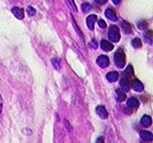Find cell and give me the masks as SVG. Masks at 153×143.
I'll return each instance as SVG.
<instances>
[{
    "label": "cell",
    "mask_w": 153,
    "mask_h": 143,
    "mask_svg": "<svg viewBox=\"0 0 153 143\" xmlns=\"http://www.w3.org/2000/svg\"><path fill=\"white\" fill-rule=\"evenodd\" d=\"M114 61H115V64L118 68L125 67V64H126V55H125L124 50L121 48H118L117 50H116V53H115Z\"/></svg>",
    "instance_id": "cell-1"
},
{
    "label": "cell",
    "mask_w": 153,
    "mask_h": 143,
    "mask_svg": "<svg viewBox=\"0 0 153 143\" xmlns=\"http://www.w3.org/2000/svg\"><path fill=\"white\" fill-rule=\"evenodd\" d=\"M108 37L109 39L114 43H117L120 39V34H119V30L116 25H111L108 31Z\"/></svg>",
    "instance_id": "cell-2"
},
{
    "label": "cell",
    "mask_w": 153,
    "mask_h": 143,
    "mask_svg": "<svg viewBox=\"0 0 153 143\" xmlns=\"http://www.w3.org/2000/svg\"><path fill=\"white\" fill-rule=\"evenodd\" d=\"M120 87L124 92H128V91H129V87H130V81H129V78H128L126 74L120 79Z\"/></svg>",
    "instance_id": "cell-3"
},
{
    "label": "cell",
    "mask_w": 153,
    "mask_h": 143,
    "mask_svg": "<svg viewBox=\"0 0 153 143\" xmlns=\"http://www.w3.org/2000/svg\"><path fill=\"white\" fill-rule=\"evenodd\" d=\"M96 64H99L101 68H106L107 66L109 64V59L107 56H104V55H102V56H100L97 59H96Z\"/></svg>",
    "instance_id": "cell-4"
},
{
    "label": "cell",
    "mask_w": 153,
    "mask_h": 143,
    "mask_svg": "<svg viewBox=\"0 0 153 143\" xmlns=\"http://www.w3.org/2000/svg\"><path fill=\"white\" fill-rule=\"evenodd\" d=\"M96 20H97V18H96L95 14H90L86 18V25H88L89 30H94V25H95Z\"/></svg>",
    "instance_id": "cell-5"
},
{
    "label": "cell",
    "mask_w": 153,
    "mask_h": 143,
    "mask_svg": "<svg viewBox=\"0 0 153 143\" xmlns=\"http://www.w3.org/2000/svg\"><path fill=\"white\" fill-rule=\"evenodd\" d=\"M95 111H96V114L99 115L101 118H103V119H106L107 116H108V113H107V110H106V108L102 105L97 106L96 109H95Z\"/></svg>",
    "instance_id": "cell-6"
},
{
    "label": "cell",
    "mask_w": 153,
    "mask_h": 143,
    "mask_svg": "<svg viewBox=\"0 0 153 143\" xmlns=\"http://www.w3.org/2000/svg\"><path fill=\"white\" fill-rule=\"evenodd\" d=\"M131 87H132V90L136 91V92H142L144 90L143 84H142V82H140L139 80H134V82H132V84H131Z\"/></svg>",
    "instance_id": "cell-7"
},
{
    "label": "cell",
    "mask_w": 153,
    "mask_h": 143,
    "mask_svg": "<svg viewBox=\"0 0 153 143\" xmlns=\"http://www.w3.org/2000/svg\"><path fill=\"white\" fill-rule=\"evenodd\" d=\"M12 13L16 16V18H18V19H20V20H22L23 18H24V10L19 8V7L12 8Z\"/></svg>",
    "instance_id": "cell-8"
},
{
    "label": "cell",
    "mask_w": 153,
    "mask_h": 143,
    "mask_svg": "<svg viewBox=\"0 0 153 143\" xmlns=\"http://www.w3.org/2000/svg\"><path fill=\"white\" fill-rule=\"evenodd\" d=\"M105 16H106V18L108 20H111V21H117V16H116V13H115L114 10L111 9V8L105 10Z\"/></svg>",
    "instance_id": "cell-9"
},
{
    "label": "cell",
    "mask_w": 153,
    "mask_h": 143,
    "mask_svg": "<svg viewBox=\"0 0 153 143\" xmlns=\"http://www.w3.org/2000/svg\"><path fill=\"white\" fill-rule=\"evenodd\" d=\"M140 137H141V139H142L143 141H146V142H151L153 139L152 133L149 132V131H141Z\"/></svg>",
    "instance_id": "cell-10"
},
{
    "label": "cell",
    "mask_w": 153,
    "mask_h": 143,
    "mask_svg": "<svg viewBox=\"0 0 153 143\" xmlns=\"http://www.w3.org/2000/svg\"><path fill=\"white\" fill-rule=\"evenodd\" d=\"M101 48L105 51H111L113 48H114V46H113V44L111 43V41H105V39H104V41H101Z\"/></svg>",
    "instance_id": "cell-11"
},
{
    "label": "cell",
    "mask_w": 153,
    "mask_h": 143,
    "mask_svg": "<svg viewBox=\"0 0 153 143\" xmlns=\"http://www.w3.org/2000/svg\"><path fill=\"white\" fill-rule=\"evenodd\" d=\"M118 78H119V74L116 71H111V72H108L106 74V79L108 80L109 82H116L118 80Z\"/></svg>",
    "instance_id": "cell-12"
},
{
    "label": "cell",
    "mask_w": 153,
    "mask_h": 143,
    "mask_svg": "<svg viewBox=\"0 0 153 143\" xmlns=\"http://www.w3.org/2000/svg\"><path fill=\"white\" fill-rule=\"evenodd\" d=\"M140 122H141V124H142L143 127H150L151 124H152V119H151L150 116H148V115H144L143 117L141 118Z\"/></svg>",
    "instance_id": "cell-13"
},
{
    "label": "cell",
    "mask_w": 153,
    "mask_h": 143,
    "mask_svg": "<svg viewBox=\"0 0 153 143\" xmlns=\"http://www.w3.org/2000/svg\"><path fill=\"white\" fill-rule=\"evenodd\" d=\"M127 106L130 108H138L139 107V101L134 97H131V99H127Z\"/></svg>",
    "instance_id": "cell-14"
},
{
    "label": "cell",
    "mask_w": 153,
    "mask_h": 143,
    "mask_svg": "<svg viewBox=\"0 0 153 143\" xmlns=\"http://www.w3.org/2000/svg\"><path fill=\"white\" fill-rule=\"evenodd\" d=\"M116 96H117L118 102H124L125 99H127L125 92H121L120 90H117V91H116Z\"/></svg>",
    "instance_id": "cell-15"
},
{
    "label": "cell",
    "mask_w": 153,
    "mask_h": 143,
    "mask_svg": "<svg viewBox=\"0 0 153 143\" xmlns=\"http://www.w3.org/2000/svg\"><path fill=\"white\" fill-rule=\"evenodd\" d=\"M121 26H123V30H124L125 33H131V26L130 24L126 21H121Z\"/></svg>",
    "instance_id": "cell-16"
},
{
    "label": "cell",
    "mask_w": 153,
    "mask_h": 143,
    "mask_svg": "<svg viewBox=\"0 0 153 143\" xmlns=\"http://www.w3.org/2000/svg\"><path fill=\"white\" fill-rule=\"evenodd\" d=\"M132 46H134V48H140L141 46H142V44H141V41H140V38H134L132 39Z\"/></svg>",
    "instance_id": "cell-17"
},
{
    "label": "cell",
    "mask_w": 153,
    "mask_h": 143,
    "mask_svg": "<svg viewBox=\"0 0 153 143\" xmlns=\"http://www.w3.org/2000/svg\"><path fill=\"white\" fill-rule=\"evenodd\" d=\"M81 9H82L83 12H89L90 10L92 9V7H91V4L88 2H84L82 3V7H81Z\"/></svg>",
    "instance_id": "cell-18"
},
{
    "label": "cell",
    "mask_w": 153,
    "mask_h": 143,
    "mask_svg": "<svg viewBox=\"0 0 153 143\" xmlns=\"http://www.w3.org/2000/svg\"><path fill=\"white\" fill-rule=\"evenodd\" d=\"M51 62H53V64H54V67L56 68V69H60V61H59V59H57V58H53L51 59Z\"/></svg>",
    "instance_id": "cell-19"
},
{
    "label": "cell",
    "mask_w": 153,
    "mask_h": 143,
    "mask_svg": "<svg viewBox=\"0 0 153 143\" xmlns=\"http://www.w3.org/2000/svg\"><path fill=\"white\" fill-rule=\"evenodd\" d=\"M26 11H27V13H29V16H35V13H36V11H35V9H34V8H33V7H27V10H26Z\"/></svg>",
    "instance_id": "cell-20"
},
{
    "label": "cell",
    "mask_w": 153,
    "mask_h": 143,
    "mask_svg": "<svg viewBox=\"0 0 153 143\" xmlns=\"http://www.w3.org/2000/svg\"><path fill=\"white\" fill-rule=\"evenodd\" d=\"M138 26H139L141 30H147V22H146V21H142V22H140L138 24Z\"/></svg>",
    "instance_id": "cell-21"
},
{
    "label": "cell",
    "mask_w": 153,
    "mask_h": 143,
    "mask_svg": "<svg viewBox=\"0 0 153 143\" xmlns=\"http://www.w3.org/2000/svg\"><path fill=\"white\" fill-rule=\"evenodd\" d=\"M67 1L69 2V4H70L71 8H72V9L74 10V11H76V10H78V9H76V6L74 4V0H67Z\"/></svg>",
    "instance_id": "cell-22"
},
{
    "label": "cell",
    "mask_w": 153,
    "mask_h": 143,
    "mask_svg": "<svg viewBox=\"0 0 153 143\" xmlns=\"http://www.w3.org/2000/svg\"><path fill=\"white\" fill-rule=\"evenodd\" d=\"M99 25H100V27L101 29H105L106 26V23H105V21H103V20H99Z\"/></svg>",
    "instance_id": "cell-23"
},
{
    "label": "cell",
    "mask_w": 153,
    "mask_h": 143,
    "mask_svg": "<svg viewBox=\"0 0 153 143\" xmlns=\"http://www.w3.org/2000/svg\"><path fill=\"white\" fill-rule=\"evenodd\" d=\"M95 2L97 4H100V6H102V4H105L107 2V0H95Z\"/></svg>",
    "instance_id": "cell-24"
},
{
    "label": "cell",
    "mask_w": 153,
    "mask_h": 143,
    "mask_svg": "<svg viewBox=\"0 0 153 143\" xmlns=\"http://www.w3.org/2000/svg\"><path fill=\"white\" fill-rule=\"evenodd\" d=\"M96 143H104V139L102 137H100L96 139Z\"/></svg>",
    "instance_id": "cell-25"
},
{
    "label": "cell",
    "mask_w": 153,
    "mask_h": 143,
    "mask_svg": "<svg viewBox=\"0 0 153 143\" xmlns=\"http://www.w3.org/2000/svg\"><path fill=\"white\" fill-rule=\"evenodd\" d=\"M1 110H2V97L0 95V114H1Z\"/></svg>",
    "instance_id": "cell-26"
},
{
    "label": "cell",
    "mask_w": 153,
    "mask_h": 143,
    "mask_svg": "<svg viewBox=\"0 0 153 143\" xmlns=\"http://www.w3.org/2000/svg\"><path fill=\"white\" fill-rule=\"evenodd\" d=\"M112 1H113V3H115V4H119L121 0H112Z\"/></svg>",
    "instance_id": "cell-27"
},
{
    "label": "cell",
    "mask_w": 153,
    "mask_h": 143,
    "mask_svg": "<svg viewBox=\"0 0 153 143\" xmlns=\"http://www.w3.org/2000/svg\"><path fill=\"white\" fill-rule=\"evenodd\" d=\"M91 45H92V46L94 45V48H96V43H95V41H92V43H91Z\"/></svg>",
    "instance_id": "cell-28"
}]
</instances>
